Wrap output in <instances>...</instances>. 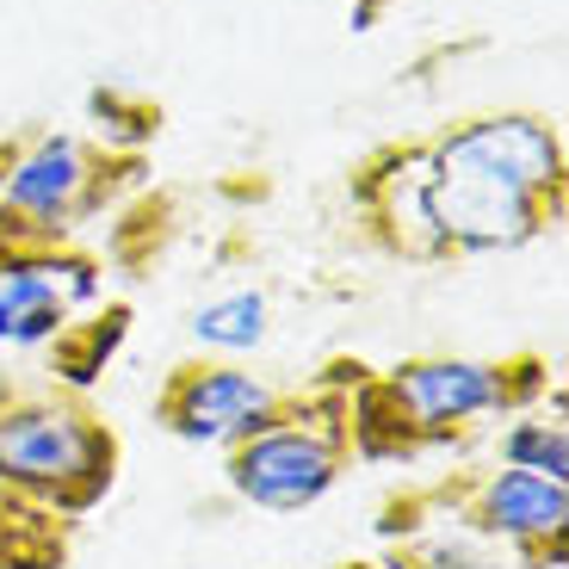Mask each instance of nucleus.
Returning a JSON list of instances; mask_svg holds the SVG:
<instances>
[{
	"label": "nucleus",
	"instance_id": "obj_4",
	"mask_svg": "<svg viewBox=\"0 0 569 569\" xmlns=\"http://www.w3.org/2000/svg\"><path fill=\"white\" fill-rule=\"evenodd\" d=\"M353 465V433H347V385L291 390V409L272 427L248 433L223 452V483L236 501L260 513H303L328 496Z\"/></svg>",
	"mask_w": 569,
	"mask_h": 569
},
{
	"label": "nucleus",
	"instance_id": "obj_15",
	"mask_svg": "<svg viewBox=\"0 0 569 569\" xmlns=\"http://www.w3.org/2000/svg\"><path fill=\"white\" fill-rule=\"evenodd\" d=\"M87 112L100 124V142L118 156H142V142L161 137V112L149 100H130L124 87H93L87 93Z\"/></svg>",
	"mask_w": 569,
	"mask_h": 569
},
{
	"label": "nucleus",
	"instance_id": "obj_1",
	"mask_svg": "<svg viewBox=\"0 0 569 569\" xmlns=\"http://www.w3.org/2000/svg\"><path fill=\"white\" fill-rule=\"evenodd\" d=\"M563 137L539 112H477L427 137V204L452 260L539 242L563 217Z\"/></svg>",
	"mask_w": 569,
	"mask_h": 569
},
{
	"label": "nucleus",
	"instance_id": "obj_2",
	"mask_svg": "<svg viewBox=\"0 0 569 569\" xmlns=\"http://www.w3.org/2000/svg\"><path fill=\"white\" fill-rule=\"evenodd\" d=\"M118 433L74 390H0V489L57 520H87L118 483Z\"/></svg>",
	"mask_w": 569,
	"mask_h": 569
},
{
	"label": "nucleus",
	"instance_id": "obj_9",
	"mask_svg": "<svg viewBox=\"0 0 569 569\" xmlns=\"http://www.w3.org/2000/svg\"><path fill=\"white\" fill-rule=\"evenodd\" d=\"M100 260L81 254L74 242L26 248L0 272V347H50L81 310H93L106 291Z\"/></svg>",
	"mask_w": 569,
	"mask_h": 569
},
{
	"label": "nucleus",
	"instance_id": "obj_11",
	"mask_svg": "<svg viewBox=\"0 0 569 569\" xmlns=\"http://www.w3.org/2000/svg\"><path fill=\"white\" fill-rule=\"evenodd\" d=\"M69 563V520L38 501L0 489V569H62Z\"/></svg>",
	"mask_w": 569,
	"mask_h": 569
},
{
	"label": "nucleus",
	"instance_id": "obj_14",
	"mask_svg": "<svg viewBox=\"0 0 569 569\" xmlns=\"http://www.w3.org/2000/svg\"><path fill=\"white\" fill-rule=\"evenodd\" d=\"M192 335L211 353H254L272 335V303L267 291H229V298H211L199 316H192Z\"/></svg>",
	"mask_w": 569,
	"mask_h": 569
},
{
	"label": "nucleus",
	"instance_id": "obj_3",
	"mask_svg": "<svg viewBox=\"0 0 569 569\" xmlns=\"http://www.w3.org/2000/svg\"><path fill=\"white\" fill-rule=\"evenodd\" d=\"M142 180V156H118L74 130H38L13 149L0 173V236L26 248H57L81 223L118 211L124 192Z\"/></svg>",
	"mask_w": 569,
	"mask_h": 569
},
{
	"label": "nucleus",
	"instance_id": "obj_7",
	"mask_svg": "<svg viewBox=\"0 0 569 569\" xmlns=\"http://www.w3.org/2000/svg\"><path fill=\"white\" fill-rule=\"evenodd\" d=\"M347 211L371 254L402 260V267H452L433 204H427V137L378 142L347 173Z\"/></svg>",
	"mask_w": 569,
	"mask_h": 569
},
{
	"label": "nucleus",
	"instance_id": "obj_6",
	"mask_svg": "<svg viewBox=\"0 0 569 569\" xmlns=\"http://www.w3.org/2000/svg\"><path fill=\"white\" fill-rule=\"evenodd\" d=\"M427 496H433L440 520L477 532V539L496 545L501 557H513L520 569H563L569 483L496 465V470H452Z\"/></svg>",
	"mask_w": 569,
	"mask_h": 569
},
{
	"label": "nucleus",
	"instance_id": "obj_13",
	"mask_svg": "<svg viewBox=\"0 0 569 569\" xmlns=\"http://www.w3.org/2000/svg\"><path fill=\"white\" fill-rule=\"evenodd\" d=\"M496 452H501V465H508V470H532V477L569 483V427L557 421V415H539V409L508 415Z\"/></svg>",
	"mask_w": 569,
	"mask_h": 569
},
{
	"label": "nucleus",
	"instance_id": "obj_10",
	"mask_svg": "<svg viewBox=\"0 0 569 569\" xmlns=\"http://www.w3.org/2000/svg\"><path fill=\"white\" fill-rule=\"evenodd\" d=\"M124 341H130V303H106V310L69 322L57 341L43 347V353H50V378H57V390L87 397V390L100 385V371L118 359Z\"/></svg>",
	"mask_w": 569,
	"mask_h": 569
},
{
	"label": "nucleus",
	"instance_id": "obj_16",
	"mask_svg": "<svg viewBox=\"0 0 569 569\" xmlns=\"http://www.w3.org/2000/svg\"><path fill=\"white\" fill-rule=\"evenodd\" d=\"M341 569H378V563H341Z\"/></svg>",
	"mask_w": 569,
	"mask_h": 569
},
{
	"label": "nucleus",
	"instance_id": "obj_5",
	"mask_svg": "<svg viewBox=\"0 0 569 569\" xmlns=\"http://www.w3.org/2000/svg\"><path fill=\"white\" fill-rule=\"evenodd\" d=\"M397 409L409 415L415 440L427 452L446 446H470L477 421L489 415H527L551 390V366L539 353L513 359H465V353H433V359H402V366L378 371Z\"/></svg>",
	"mask_w": 569,
	"mask_h": 569
},
{
	"label": "nucleus",
	"instance_id": "obj_8",
	"mask_svg": "<svg viewBox=\"0 0 569 569\" xmlns=\"http://www.w3.org/2000/svg\"><path fill=\"white\" fill-rule=\"evenodd\" d=\"M284 409H291V390L267 385L260 371L236 366V359H180L156 390V421L173 440L217 446V452L272 427Z\"/></svg>",
	"mask_w": 569,
	"mask_h": 569
},
{
	"label": "nucleus",
	"instance_id": "obj_12",
	"mask_svg": "<svg viewBox=\"0 0 569 569\" xmlns=\"http://www.w3.org/2000/svg\"><path fill=\"white\" fill-rule=\"evenodd\" d=\"M501 563H508V557H501L496 545H483L477 532L440 520V527H421V532L390 539L378 569H501Z\"/></svg>",
	"mask_w": 569,
	"mask_h": 569
}]
</instances>
